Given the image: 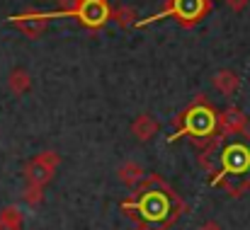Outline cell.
<instances>
[{"mask_svg": "<svg viewBox=\"0 0 250 230\" xmlns=\"http://www.w3.org/2000/svg\"><path fill=\"white\" fill-rule=\"evenodd\" d=\"M124 211H136L144 221V226H139L141 230H163L170 223L177 221L182 204L177 201V196L161 187V189H141L136 199H129L122 204Z\"/></svg>", "mask_w": 250, "mask_h": 230, "instance_id": "cell-1", "label": "cell"}, {"mask_svg": "<svg viewBox=\"0 0 250 230\" xmlns=\"http://www.w3.org/2000/svg\"><path fill=\"white\" fill-rule=\"evenodd\" d=\"M219 162H221V170L219 174L211 179V184H221L231 179H243L241 182V189H246V184H250V141H231L221 155H219Z\"/></svg>", "mask_w": 250, "mask_h": 230, "instance_id": "cell-2", "label": "cell"}, {"mask_svg": "<svg viewBox=\"0 0 250 230\" xmlns=\"http://www.w3.org/2000/svg\"><path fill=\"white\" fill-rule=\"evenodd\" d=\"M20 19H56V17H78L85 27H102L109 19V5L104 0H73V7L68 10H59V12H27V15H17Z\"/></svg>", "mask_w": 250, "mask_h": 230, "instance_id": "cell-3", "label": "cell"}, {"mask_svg": "<svg viewBox=\"0 0 250 230\" xmlns=\"http://www.w3.org/2000/svg\"><path fill=\"white\" fill-rule=\"evenodd\" d=\"M216 114L211 107H207L204 102H197L194 107H189V112L182 116V129L175 131L170 136V141H177L182 136H192V138H209L216 129Z\"/></svg>", "mask_w": 250, "mask_h": 230, "instance_id": "cell-4", "label": "cell"}, {"mask_svg": "<svg viewBox=\"0 0 250 230\" xmlns=\"http://www.w3.org/2000/svg\"><path fill=\"white\" fill-rule=\"evenodd\" d=\"M204 12H207V0H170L166 10H161L146 19H139L136 27H144V24H151V22H158L166 17H177L182 22H192V19L202 17Z\"/></svg>", "mask_w": 250, "mask_h": 230, "instance_id": "cell-5", "label": "cell"}, {"mask_svg": "<svg viewBox=\"0 0 250 230\" xmlns=\"http://www.w3.org/2000/svg\"><path fill=\"white\" fill-rule=\"evenodd\" d=\"M56 167H59V155H56V153L37 155V157L27 165V170H24L27 182H29L32 187H44V184L54 177Z\"/></svg>", "mask_w": 250, "mask_h": 230, "instance_id": "cell-6", "label": "cell"}, {"mask_svg": "<svg viewBox=\"0 0 250 230\" xmlns=\"http://www.w3.org/2000/svg\"><path fill=\"white\" fill-rule=\"evenodd\" d=\"M131 131H134V136H136L139 141H148V138L158 131V124H156L151 116L144 114V116H139V119L131 124Z\"/></svg>", "mask_w": 250, "mask_h": 230, "instance_id": "cell-7", "label": "cell"}, {"mask_svg": "<svg viewBox=\"0 0 250 230\" xmlns=\"http://www.w3.org/2000/svg\"><path fill=\"white\" fill-rule=\"evenodd\" d=\"M221 124H224V129H226L229 134H241V131L246 129L248 119H246L238 109H229V112L221 116Z\"/></svg>", "mask_w": 250, "mask_h": 230, "instance_id": "cell-8", "label": "cell"}, {"mask_svg": "<svg viewBox=\"0 0 250 230\" xmlns=\"http://www.w3.org/2000/svg\"><path fill=\"white\" fill-rule=\"evenodd\" d=\"M0 230H22V216L17 209H5L0 213Z\"/></svg>", "mask_w": 250, "mask_h": 230, "instance_id": "cell-9", "label": "cell"}, {"mask_svg": "<svg viewBox=\"0 0 250 230\" xmlns=\"http://www.w3.org/2000/svg\"><path fill=\"white\" fill-rule=\"evenodd\" d=\"M119 177H122V182H126V184H139V182L144 179V170H141L136 162H126V165L119 167Z\"/></svg>", "mask_w": 250, "mask_h": 230, "instance_id": "cell-10", "label": "cell"}, {"mask_svg": "<svg viewBox=\"0 0 250 230\" xmlns=\"http://www.w3.org/2000/svg\"><path fill=\"white\" fill-rule=\"evenodd\" d=\"M214 85L219 87V92L231 95L236 90V85H238V77L233 76V73H229V71H221V73H216V77H214Z\"/></svg>", "mask_w": 250, "mask_h": 230, "instance_id": "cell-11", "label": "cell"}, {"mask_svg": "<svg viewBox=\"0 0 250 230\" xmlns=\"http://www.w3.org/2000/svg\"><path fill=\"white\" fill-rule=\"evenodd\" d=\"M10 85H12V90L22 92V90L29 87V77H27L24 71H17V73H12V77H10Z\"/></svg>", "mask_w": 250, "mask_h": 230, "instance_id": "cell-12", "label": "cell"}, {"mask_svg": "<svg viewBox=\"0 0 250 230\" xmlns=\"http://www.w3.org/2000/svg\"><path fill=\"white\" fill-rule=\"evenodd\" d=\"M226 5H229L231 10H236V12H238V10H243V7L248 5V0H226Z\"/></svg>", "mask_w": 250, "mask_h": 230, "instance_id": "cell-13", "label": "cell"}, {"mask_svg": "<svg viewBox=\"0 0 250 230\" xmlns=\"http://www.w3.org/2000/svg\"><path fill=\"white\" fill-rule=\"evenodd\" d=\"M131 19H134V12H129V10H122V12H119V22H122V24H129Z\"/></svg>", "mask_w": 250, "mask_h": 230, "instance_id": "cell-14", "label": "cell"}, {"mask_svg": "<svg viewBox=\"0 0 250 230\" xmlns=\"http://www.w3.org/2000/svg\"><path fill=\"white\" fill-rule=\"evenodd\" d=\"M199 230H221L219 228V223H214V221H211V223H207V226H202V228Z\"/></svg>", "mask_w": 250, "mask_h": 230, "instance_id": "cell-15", "label": "cell"}]
</instances>
